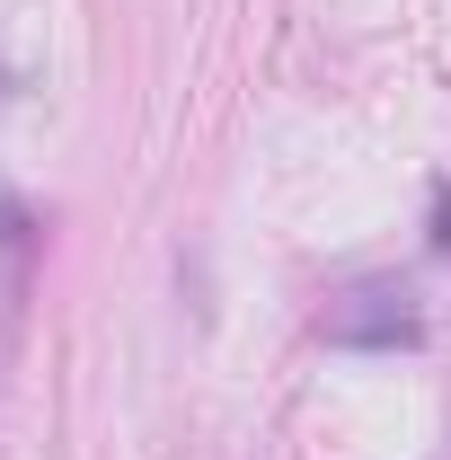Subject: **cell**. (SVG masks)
Segmentation results:
<instances>
[{
    "label": "cell",
    "instance_id": "obj_2",
    "mask_svg": "<svg viewBox=\"0 0 451 460\" xmlns=\"http://www.w3.org/2000/svg\"><path fill=\"white\" fill-rule=\"evenodd\" d=\"M36 248H45V230L27 213V195L0 177V354L18 345L27 328V301H36Z\"/></svg>",
    "mask_w": 451,
    "mask_h": 460
},
{
    "label": "cell",
    "instance_id": "obj_1",
    "mask_svg": "<svg viewBox=\"0 0 451 460\" xmlns=\"http://www.w3.org/2000/svg\"><path fill=\"white\" fill-rule=\"evenodd\" d=\"M319 337H328V345H363V354H398V345L425 337V310H416L407 284H354V292L328 301Z\"/></svg>",
    "mask_w": 451,
    "mask_h": 460
}]
</instances>
